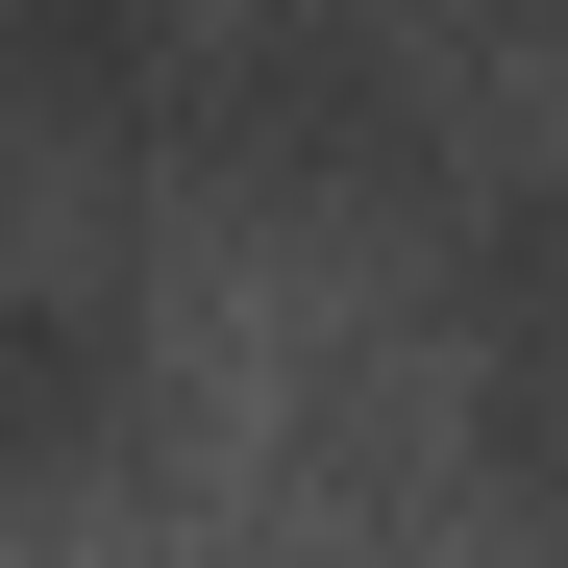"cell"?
I'll use <instances>...</instances> for the list:
<instances>
[{"instance_id": "2", "label": "cell", "mask_w": 568, "mask_h": 568, "mask_svg": "<svg viewBox=\"0 0 568 568\" xmlns=\"http://www.w3.org/2000/svg\"><path fill=\"white\" fill-rule=\"evenodd\" d=\"M445 346H469V445H495V495L568 519V149L469 199V247H445Z\"/></svg>"}, {"instance_id": "3", "label": "cell", "mask_w": 568, "mask_h": 568, "mask_svg": "<svg viewBox=\"0 0 568 568\" xmlns=\"http://www.w3.org/2000/svg\"><path fill=\"white\" fill-rule=\"evenodd\" d=\"M124 396H149V322H124L100 223L50 199V223H26V272H0V469H26V495H100Z\"/></svg>"}, {"instance_id": "1", "label": "cell", "mask_w": 568, "mask_h": 568, "mask_svg": "<svg viewBox=\"0 0 568 568\" xmlns=\"http://www.w3.org/2000/svg\"><path fill=\"white\" fill-rule=\"evenodd\" d=\"M445 50L420 0H199V74H173V173L223 223H396L445 199Z\"/></svg>"}, {"instance_id": "4", "label": "cell", "mask_w": 568, "mask_h": 568, "mask_svg": "<svg viewBox=\"0 0 568 568\" xmlns=\"http://www.w3.org/2000/svg\"><path fill=\"white\" fill-rule=\"evenodd\" d=\"M420 26H469V50H519V26H568V0H420Z\"/></svg>"}]
</instances>
